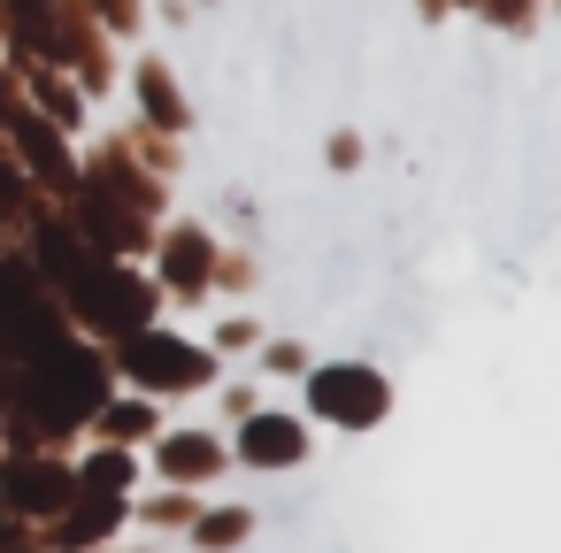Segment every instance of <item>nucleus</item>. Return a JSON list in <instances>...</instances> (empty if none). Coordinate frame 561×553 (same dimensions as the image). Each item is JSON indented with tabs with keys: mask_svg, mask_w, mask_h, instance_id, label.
<instances>
[{
	"mask_svg": "<svg viewBox=\"0 0 561 553\" xmlns=\"http://www.w3.org/2000/svg\"><path fill=\"white\" fill-rule=\"evenodd\" d=\"M308 400H316V415H331V423L362 430V423H377V415H385V400H392V392H385V377H377V369L339 361V369H316Z\"/></svg>",
	"mask_w": 561,
	"mask_h": 553,
	"instance_id": "nucleus-1",
	"label": "nucleus"
},
{
	"mask_svg": "<svg viewBox=\"0 0 561 553\" xmlns=\"http://www.w3.org/2000/svg\"><path fill=\"white\" fill-rule=\"evenodd\" d=\"M124 361H131L139 384H162V392H170V384H201V369H208V361H201L193 346H178V338H139Z\"/></svg>",
	"mask_w": 561,
	"mask_h": 553,
	"instance_id": "nucleus-2",
	"label": "nucleus"
},
{
	"mask_svg": "<svg viewBox=\"0 0 561 553\" xmlns=\"http://www.w3.org/2000/svg\"><path fill=\"white\" fill-rule=\"evenodd\" d=\"M300 446H308V438H300V423H285V415H262V423H247V446H239V453L270 469V461H300Z\"/></svg>",
	"mask_w": 561,
	"mask_h": 553,
	"instance_id": "nucleus-3",
	"label": "nucleus"
},
{
	"mask_svg": "<svg viewBox=\"0 0 561 553\" xmlns=\"http://www.w3.org/2000/svg\"><path fill=\"white\" fill-rule=\"evenodd\" d=\"M216 461H224V453H216L208 438H170V446H162V469H170V476H216Z\"/></svg>",
	"mask_w": 561,
	"mask_h": 553,
	"instance_id": "nucleus-4",
	"label": "nucleus"
},
{
	"mask_svg": "<svg viewBox=\"0 0 561 553\" xmlns=\"http://www.w3.org/2000/svg\"><path fill=\"white\" fill-rule=\"evenodd\" d=\"M201 269H208V246H201V239H178V246H170V277H178V285H201Z\"/></svg>",
	"mask_w": 561,
	"mask_h": 553,
	"instance_id": "nucleus-5",
	"label": "nucleus"
},
{
	"mask_svg": "<svg viewBox=\"0 0 561 553\" xmlns=\"http://www.w3.org/2000/svg\"><path fill=\"white\" fill-rule=\"evenodd\" d=\"M108 430H116V438H139V430H154V415H147V407H116Z\"/></svg>",
	"mask_w": 561,
	"mask_h": 553,
	"instance_id": "nucleus-6",
	"label": "nucleus"
},
{
	"mask_svg": "<svg viewBox=\"0 0 561 553\" xmlns=\"http://www.w3.org/2000/svg\"><path fill=\"white\" fill-rule=\"evenodd\" d=\"M201 538L208 545H231V538H247V515H216V522H201Z\"/></svg>",
	"mask_w": 561,
	"mask_h": 553,
	"instance_id": "nucleus-7",
	"label": "nucleus"
}]
</instances>
